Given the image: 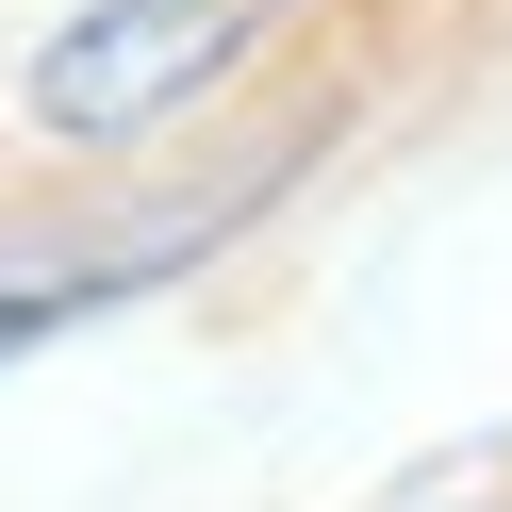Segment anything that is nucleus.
<instances>
[{"mask_svg":"<svg viewBox=\"0 0 512 512\" xmlns=\"http://www.w3.org/2000/svg\"><path fill=\"white\" fill-rule=\"evenodd\" d=\"M248 34H265V0H100V17H67V34L34 50V133L116 149V133H149L166 100H199Z\"/></svg>","mask_w":512,"mask_h":512,"instance_id":"f257e3e1","label":"nucleus"},{"mask_svg":"<svg viewBox=\"0 0 512 512\" xmlns=\"http://www.w3.org/2000/svg\"><path fill=\"white\" fill-rule=\"evenodd\" d=\"M182 248H199V215H149V232H0V364H17V347H50L67 314L166 281Z\"/></svg>","mask_w":512,"mask_h":512,"instance_id":"f03ea898","label":"nucleus"}]
</instances>
